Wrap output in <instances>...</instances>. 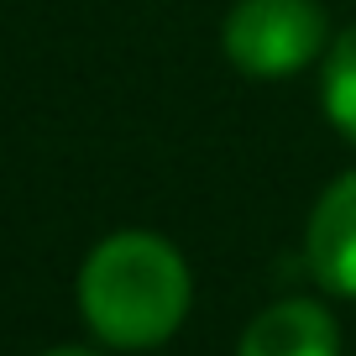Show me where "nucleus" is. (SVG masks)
Returning a JSON list of instances; mask_svg holds the SVG:
<instances>
[{
	"mask_svg": "<svg viewBox=\"0 0 356 356\" xmlns=\"http://www.w3.org/2000/svg\"><path fill=\"white\" fill-rule=\"evenodd\" d=\"M189 267L173 241L152 231H115L89 252L79 273V309L105 346H163L189 314Z\"/></svg>",
	"mask_w": 356,
	"mask_h": 356,
	"instance_id": "nucleus-1",
	"label": "nucleus"
},
{
	"mask_svg": "<svg viewBox=\"0 0 356 356\" xmlns=\"http://www.w3.org/2000/svg\"><path fill=\"white\" fill-rule=\"evenodd\" d=\"M330 42V22L314 0H236L225 16V58L252 79H289Z\"/></svg>",
	"mask_w": 356,
	"mask_h": 356,
	"instance_id": "nucleus-2",
	"label": "nucleus"
},
{
	"mask_svg": "<svg viewBox=\"0 0 356 356\" xmlns=\"http://www.w3.org/2000/svg\"><path fill=\"white\" fill-rule=\"evenodd\" d=\"M304 257L320 289L356 299V173L335 178L320 194L309 215V236H304Z\"/></svg>",
	"mask_w": 356,
	"mask_h": 356,
	"instance_id": "nucleus-3",
	"label": "nucleus"
},
{
	"mask_svg": "<svg viewBox=\"0 0 356 356\" xmlns=\"http://www.w3.org/2000/svg\"><path fill=\"white\" fill-rule=\"evenodd\" d=\"M236 356H341V330L314 299H278L246 325Z\"/></svg>",
	"mask_w": 356,
	"mask_h": 356,
	"instance_id": "nucleus-4",
	"label": "nucleus"
},
{
	"mask_svg": "<svg viewBox=\"0 0 356 356\" xmlns=\"http://www.w3.org/2000/svg\"><path fill=\"white\" fill-rule=\"evenodd\" d=\"M325 115L330 126L356 147V26H346L330 42V58H325Z\"/></svg>",
	"mask_w": 356,
	"mask_h": 356,
	"instance_id": "nucleus-5",
	"label": "nucleus"
},
{
	"mask_svg": "<svg viewBox=\"0 0 356 356\" xmlns=\"http://www.w3.org/2000/svg\"><path fill=\"white\" fill-rule=\"evenodd\" d=\"M47 356H95V351H79V346H58V351H47Z\"/></svg>",
	"mask_w": 356,
	"mask_h": 356,
	"instance_id": "nucleus-6",
	"label": "nucleus"
}]
</instances>
